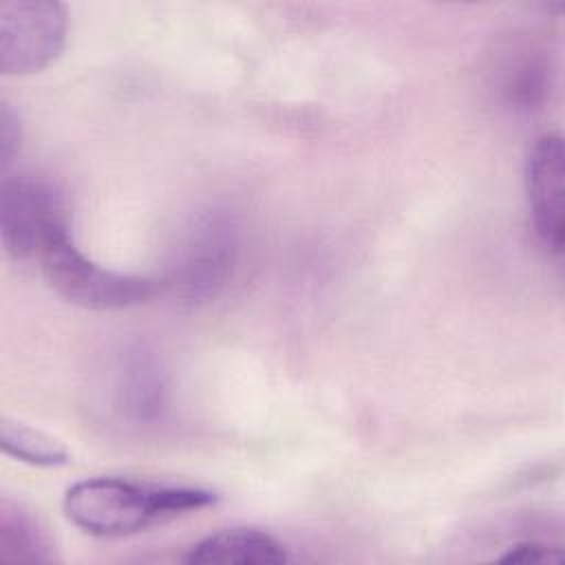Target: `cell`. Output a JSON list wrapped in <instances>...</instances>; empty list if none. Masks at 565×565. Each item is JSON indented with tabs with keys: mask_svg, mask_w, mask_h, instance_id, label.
Instances as JSON below:
<instances>
[{
	"mask_svg": "<svg viewBox=\"0 0 565 565\" xmlns=\"http://www.w3.org/2000/svg\"><path fill=\"white\" fill-rule=\"evenodd\" d=\"M68 227L62 196L33 177H4L0 188V238L13 258H31L46 241Z\"/></svg>",
	"mask_w": 565,
	"mask_h": 565,
	"instance_id": "obj_5",
	"label": "cell"
},
{
	"mask_svg": "<svg viewBox=\"0 0 565 565\" xmlns=\"http://www.w3.org/2000/svg\"><path fill=\"white\" fill-rule=\"evenodd\" d=\"M525 192L534 236L554 256L565 245V150L558 132L541 135L525 163Z\"/></svg>",
	"mask_w": 565,
	"mask_h": 565,
	"instance_id": "obj_6",
	"label": "cell"
},
{
	"mask_svg": "<svg viewBox=\"0 0 565 565\" xmlns=\"http://www.w3.org/2000/svg\"><path fill=\"white\" fill-rule=\"evenodd\" d=\"M49 285L86 309H126L161 294L159 278L124 274L93 263L73 243L68 227L55 232L38 254Z\"/></svg>",
	"mask_w": 565,
	"mask_h": 565,
	"instance_id": "obj_2",
	"label": "cell"
},
{
	"mask_svg": "<svg viewBox=\"0 0 565 565\" xmlns=\"http://www.w3.org/2000/svg\"><path fill=\"white\" fill-rule=\"evenodd\" d=\"M188 563L280 565L289 552L280 539L258 527H227L201 539L185 554Z\"/></svg>",
	"mask_w": 565,
	"mask_h": 565,
	"instance_id": "obj_7",
	"label": "cell"
},
{
	"mask_svg": "<svg viewBox=\"0 0 565 565\" xmlns=\"http://www.w3.org/2000/svg\"><path fill=\"white\" fill-rule=\"evenodd\" d=\"M545 71H547L545 64L532 55H523L521 60L508 64L501 82V93L505 102L512 108H521V110L534 108L543 99L547 88Z\"/></svg>",
	"mask_w": 565,
	"mask_h": 565,
	"instance_id": "obj_10",
	"label": "cell"
},
{
	"mask_svg": "<svg viewBox=\"0 0 565 565\" xmlns=\"http://www.w3.org/2000/svg\"><path fill=\"white\" fill-rule=\"evenodd\" d=\"M0 446L4 455H11L31 466H64L68 461V450L62 441L46 435L40 428L26 426L22 422L2 419L0 424Z\"/></svg>",
	"mask_w": 565,
	"mask_h": 565,
	"instance_id": "obj_8",
	"label": "cell"
},
{
	"mask_svg": "<svg viewBox=\"0 0 565 565\" xmlns=\"http://www.w3.org/2000/svg\"><path fill=\"white\" fill-rule=\"evenodd\" d=\"M218 494L201 486H172L124 477L75 481L64 494L66 519L93 536H128L214 505Z\"/></svg>",
	"mask_w": 565,
	"mask_h": 565,
	"instance_id": "obj_1",
	"label": "cell"
},
{
	"mask_svg": "<svg viewBox=\"0 0 565 565\" xmlns=\"http://www.w3.org/2000/svg\"><path fill=\"white\" fill-rule=\"evenodd\" d=\"M236 256V227L223 214L199 218L174 252L161 291H170L185 302L214 298L232 274Z\"/></svg>",
	"mask_w": 565,
	"mask_h": 565,
	"instance_id": "obj_3",
	"label": "cell"
},
{
	"mask_svg": "<svg viewBox=\"0 0 565 565\" xmlns=\"http://www.w3.org/2000/svg\"><path fill=\"white\" fill-rule=\"evenodd\" d=\"M18 143H20L18 115L11 110V106L7 102H2V110H0V168H2V172L13 161Z\"/></svg>",
	"mask_w": 565,
	"mask_h": 565,
	"instance_id": "obj_11",
	"label": "cell"
},
{
	"mask_svg": "<svg viewBox=\"0 0 565 565\" xmlns=\"http://www.w3.org/2000/svg\"><path fill=\"white\" fill-rule=\"evenodd\" d=\"M66 7L55 0H7L0 4V71L29 75L46 68L64 49Z\"/></svg>",
	"mask_w": 565,
	"mask_h": 565,
	"instance_id": "obj_4",
	"label": "cell"
},
{
	"mask_svg": "<svg viewBox=\"0 0 565 565\" xmlns=\"http://www.w3.org/2000/svg\"><path fill=\"white\" fill-rule=\"evenodd\" d=\"M0 547L13 552L11 558L20 561H46V539L38 523L20 508L7 501L0 508Z\"/></svg>",
	"mask_w": 565,
	"mask_h": 565,
	"instance_id": "obj_9",
	"label": "cell"
},
{
	"mask_svg": "<svg viewBox=\"0 0 565 565\" xmlns=\"http://www.w3.org/2000/svg\"><path fill=\"white\" fill-rule=\"evenodd\" d=\"M561 558L558 547L534 543V541H523L512 545L499 561L501 563H554Z\"/></svg>",
	"mask_w": 565,
	"mask_h": 565,
	"instance_id": "obj_12",
	"label": "cell"
}]
</instances>
